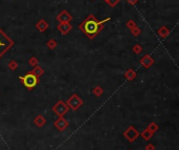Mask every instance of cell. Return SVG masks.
I'll return each instance as SVG.
<instances>
[{"instance_id":"obj_1","label":"cell","mask_w":179,"mask_h":150,"mask_svg":"<svg viewBox=\"0 0 179 150\" xmlns=\"http://www.w3.org/2000/svg\"><path fill=\"white\" fill-rule=\"evenodd\" d=\"M111 18L107 17L104 20H99L96 18V16H94L93 14H90L86 17V19L79 25V29L84 33V35L87 37L88 39L92 40L97 36L104 29L105 23L110 21Z\"/></svg>"},{"instance_id":"obj_2","label":"cell","mask_w":179,"mask_h":150,"mask_svg":"<svg viewBox=\"0 0 179 150\" xmlns=\"http://www.w3.org/2000/svg\"><path fill=\"white\" fill-rule=\"evenodd\" d=\"M14 46V41L0 29V59Z\"/></svg>"},{"instance_id":"obj_3","label":"cell","mask_w":179,"mask_h":150,"mask_svg":"<svg viewBox=\"0 0 179 150\" xmlns=\"http://www.w3.org/2000/svg\"><path fill=\"white\" fill-rule=\"evenodd\" d=\"M19 80L22 81L23 85H24L29 90H32V88H35V87L39 84V78H37L34 73H31V71L25 73L24 76L19 77Z\"/></svg>"},{"instance_id":"obj_4","label":"cell","mask_w":179,"mask_h":150,"mask_svg":"<svg viewBox=\"0 0 179 150\" xmlns=\"http://www.w3.org/2000/svg\"><path fill=\"white\" fill-rule=\"evenodd\" d=\"M84 104V102H83V100L80 98V97L78 96V94H73V96L70 97V98L68 99V100L66 101V105L68 106V108H70V109L73 110H78L79 108L81 107V106Z\"/></svg>"},{"instance_id":"obj_5","label":"cell","mask_w":179,"mask_h":150,"mask_svg":"<svg viewBox=\"0 0 179 150\" xmlns=\"http://www.w3.org/2000/svg\"><path fill=\"white\" fill-rule=\"evenodd\" d=\"M69 108L66 105V103L63 101H58L55 105L52 106V111L55 112L58 117H64V114H66L68 112Z\"/></svg>"},{"instance_id":"obj_6","label":"cell","mask_w":179,"mask_h":150,"mask_svg":"<svg viewBox=\"0 0 179 150\" xmlns=\"http://www.w3.org/2000/svg\"><path fill=\"white\" fill-rule=\"evenodd\" d=\"M124 137L129 141L130 143H133L137 138L139 137V132L134 128V126H129L124 131Z\"/></svg>"},{"instance_id":"obj_7","label":"cell","mask_w":179,"mask_h":150,"mask_svg":"<svg viewBox=\"0 0 179 150\" xmlns=\"http://www.w3.org/2000/svg\"><path fill=\"white\" fill-rule=\"evenodd\" d=\"M55 126H56V128H57L58 130L64 131L65 129H66L67 127L69 126V122L67 121V120L65 119L64 117H59V119H58L57 121L55 122Z\"/></svg>"},{"instance_id":"obj_8","label":"cell","mask_w":179,"mask_h":150,"mask_svg":"<svg viewBox=\"0 0 179 150\" xmlns=\"http://www.w3.org/2000/svg\"><path fill=\"white\" fill-rule=\"evenodd\" d=\"M57 29L60 34L62 35H67L69 32L73 29V25L70 24V22H64V23H59L57 25Z\"/></svg>"},{"instance_id":"obj_9","label":"cell","mask_w":179,"mask_h":150,"mask_svg":"<svg viewBox=\"0 0 179 150\" xmlns=\"http://www.w3.org/2000/svg\"><path fill=\"white\" fill-rule=\"evenodd\" d=\"M57 20L59 21V23H64V22H70L73 20V16L68 13L67 11H62L58 14L57 16Z\"/></svg>"},{"instance_id":"obj_10","label":"cell","mask_w":179,"mask_h":150,"mask_svg":"<svg viewBox=\"0 0 179 150\" xmlns=\"http://www.w3.org/2000/svg\"><path fill=\"white\" fill-rule=\"evenodd\" d=\"M139 63H140L145 68H150L151 66L154 64V59H153L150 55H145V56L139 60Z\"/></svg>"},{"instance_id":"obj_11","label":"cell","mask_w":179,"mask_h":150,"mask_svg":"<svg viewBox=\"0 0 179 150\" xmlns=\"http://www.w3.org/2000/svg\"><path fill=\"white\" fill-rule=\"evenodd\" d=\"M36 29H38L39 32H41V33H44V32L46 31V29H49V24H48L47 21H45L44 19H40L38 22L36 23Z\"/></svg>"},{"instance_id":"obj_12","label":"cell","mask_w":179,"mask_h":150,"mask_svg":"<svg viewBox=\"0 0 179 150\" xmlns=\"http://www.w3.org/2000/svg\"><path fill=\"white\" fill-rule=\"evenodd\" d=\"M157 34L161 39H166L170 35V29L166 26V25H162V26H160L159 29H158Z\"/></svg>"},{"instance_id":"obj_13","label":"cell","mask_w":179,"mask_h":150,"mask_svg":"<svg viewBox=\"0 0 179 150\" xmlns=\"http://www.w3.org/2000/svg\"><path fill=\"white\" fill-rule=\"evenodd\" d=\"M34 123H35V125H37L38 127H43L46 123V119L42 114H38L34 119Z\"/></svg>"},{"instance_id":"obj_14","label":"cell","mask_w":179,"mask_h":150,"mask_svg":"<svg viewBox=\"0 0 179 150\" xmlns=\"http://www.w3.org/2000/svg\"><path fill=\"white\" fill-rule=\"evenodd\" d=\"M31 73H34L35 76H36L37 78H41L43 76V73H44V69L41 67L40 65H36L34 68L31 70Z\"/></svg>"},{"instance_id":"obj_15","label":"cell","mask_w":179,"mask_h":150,"mask_svg":"<svg viewBox=\"0 0 179 150\" xmlns=\"http://www.w3.org/2000/svg\"><path fill=\"white\" fill-rule=\"evenodd\" d=\"M125 78H126L127 80H129V81H132V80H134L136 78V76H137V73H135V70L134 69H132V68H129L128 70L125 73Z\"/></svg>"},{"instance_id":"obj_16","label":"cell","mask_w":179,"mask_h":150,"mask_svg":"<svg viewBox=\"0 0 179 150\" xmlns=\"http://www.w3.org/2000/svg\"><path fill=\"white\" fill-rule=\"evenodd\" d=\"M147 129L150 131L151 133H153V135H154V133L156 132L158 129H159V126H158L157 124L155 123V122H151V123L149 124V126L147 127Z\"/></svg>"},{"instance_id":"obj_17","label":"cell","mask_w":179,"mask_h":150,"mask_svg":"<svg viewBox=\"0 0 179 150\" xmlns=\"http://www.w3.org/2000/svg\"><path fill=\"white\" fill-rule=\"evenodd\" d=\"M46 45H47V47L49 48V49H56L58 46V42L55 40V39H49V40L47 41V43H46Z\"/></svg>"},{"instance_id":"obj_18","label":"cell","mask_w":179,"mask_h":150,"mask_svg":"<svg viewBox=\"0 0 179 150\" xmlns=\"http://www.w3.org/2000/svg\"><path fill=\"white\" fill-rule=\"evenodd\" d=\"M139 135H141V137H143L144 140H146V141H149L151 138L153 137V133H151L150 131L148 130V129H146V130H144L141 133H139Z\"/></svg>"},{"instance_id":"obj_19","label":"cell","mask_w":179,"mask_h":150,"mask_svg":"<svg viewBox=\"0 0 179 150\" xmlns=\"http://www.w3.org/2000/svg\"><path fill=\"white\" fill-rule=\"evenodd\" d=\"M92 92H93V94L95 97H101L102 94H104V90L101 86H95L94 88L92 89Z\"/></svg>"},{"instance_id":"obj_20","label":"cell","mask_w":179,"mask_h":150,"mask_svg":"<svg viewBox=\"0 0 179 150\" xmlns=\"http://www.w3.org/2000/svg\"><path fill=\"white\" fill-rule=\"evenodd\" d=\"M133 52H134V54H136V55H139V54H141L143 53V50H144V48H143V46H141L139 43H136V44H134L133 46Z\"/></svg>"},{"instance_id":"obj_21","label":"cell","mask_w":179,"mask_h":150,"mask_svg":"<svg viewBox=\"0 0 179 150\" xmlns=\"http://www.w3.org/2000/svg\"><path fill=\"white\" fill-rule=\"evenodd\" d=\"M130 31H131V34L133 35L134 37H138L139 35L141 34V29H140V27H138L136 25V26H134L133 29H130Z\"/></svg>"},{"instance_id":"obj_22","label":"cell","mask_w":179,"mask_h":150,"mask_svg":"<svg viewBox=\"0 0 179 150\" xmlns=\"http://www.w3.org/2000/svg\"><path fill=\"white\" fill-rule=\"evenodd\" d=\"M38 63H39V60L37 59V57H35V56H32L29 58V64L31 66H32V67H35L36 65H38Z\"/></svg>"},{"instance_id":"obj_23","label":"cell","mask_w":179,"mask_h":150,"mask_svg":"<svg viewBox=\"0 0 179 150\" xmlns=\"http://www.w3.org/2000/svg\"><path fill=\"white\" fill-rule=\"evenodd\" d=\"M104 1H105L108 5H110L111 8H114V6L117 5L118 2H120V0H104Z\"/></svg>"},{"instance_id":"obj_24","label":"cell","mask_w":179,"mask_h":150,"mask_svg":"<svg viewBox=\"0 0 179 150\" xmlns=\"http://www.w3.org/2000/svg\"><path fill=\"white\" fill-rule=\"evenodd\" d=\"M8 68H10L11 70H16V69L18 68V63L15 60H12V61H10V63H8Z\"/></svg>"},{"instance_id":"obj_25","label":"cell","mask_w":179,"mask_h":150,"mask_svg":"<svg viewBox=\"0 0 179 150\" xmlns=\"http://www.w3.org/2000/svg\"><path fill=\"white\" fill-rule=\"evenodd\" d=\"M136 22L134 21V20H129V21H127L126 23V26L128 27L129 29H133L134 26H136Z\"/></svg>"},{"instance_id":"obj_26","label":"cell","mask_w":179,"mask_h":150,"mask_svg":"<svg viewBox=\"0 0 179 150\" xmlns=\"http://www.w3.org/2000/svg\"><path fill=\"white\" fill-rule=\"evenodd\" d=\"M145 150H155V146L151 143H149L148 145H146V148Z\"/></svg>"},{"instance_id":"obj_27","label":"cell","mask_w":179,"mask_h":150,"mask_svg":"<svg viewBox=\"0 0 179 150\" xmlns=\"http://www.w3.org/2000/svg\"><path fill=\"white\" fill-rule=\"evenodd\" d=\"M127 2L130 4V5H135L137 2H138V0H127Z\"/></svg>"},{"instance_id":"obj_28","label":"cell","mask_w":179,"mask_h":150,"mask_svg":"<svg viewBox=\"0 0 179 150\" xmlns=\"http://www.w3.org/2000/svg\"><path fill=\"white\" fill-rule=\"evenodd\" d=\"M92 1H94V0H92Z\"/></svg>"},{"instance_id":"obj_29","label":"cell","mask_w":179,"mask_h":150,"mask_svg":"<svg viewBox=\"0 0 179 150\" xmlns=\"http://www.w3.org/2000/svg\"><path fill=\"white\" fill-rule=\"evenodd\" d=\"M129 150H131V149H129Z\"/></svg>"}]
</instances>
